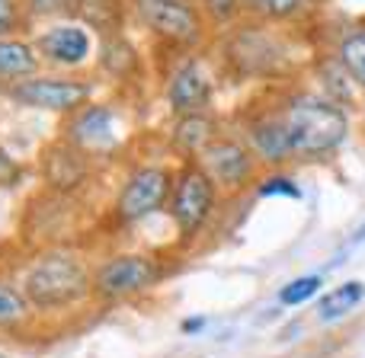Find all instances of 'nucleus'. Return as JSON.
<instances>
[{
  "instance_id": "b1692460",
  "label": "nucleus",
  "mask_w": 365,
  "mask_h": 358,
  "mask_svg": "<svg viewBox=\"0 0 365 358\" xmlns=\"http://www.w3.org/2000/svg\"><path fill=\"white\" fill-rule=\"evenodd\" d=\"M29 19H42V16H71L74 0H19Z\"/></svg>"
},
{
  "instance_id": "6ab92c4d",
  "label": "nucleus",
  "mask_w": 365,
  "mask_h": 358,
  "mask_svg": "<svg viewBox=\"0 0 365 358\" xmlns=\"http://www.w3.org/2000/svg\"><path fill=\"white\" fill-rule=\"evenodd\" d=\"M336 61L349 74V80L359 83L365 90V23L353 26V29H346L340 36V42H336Z\"/></svg>"
},
{
  "instance_id": "a211bd4d",
  "label": "nucleus",
  "mask_w": 365,
  "mask_h": 358,
  "mask_svg": "<svg viewBox=\"0 0 365 358\" xmlns=\"http://www.w3.org/2000/svg\"><path fill=\"white\" fill-rule=\"evenodd\" d=\"M71 19H81V26L93 29L96 36H115L125 26V6L122 0H74Z\"/></svg>"
},
{
  "instance_id": "dca6fc26",
  "label": "nucleus",
  "mask_w": 365,
  "mask_h": 358,
  "mask_svg": "<svg viewBox=\"0 0 365 358\" xmlns=\"http://www.w3.org/2000/svg\"><path fill=\"white\" fill-rule=\"evenodd\" d=\"M42 68V58H38L36 45L23 36H4L0 38V83L13 87V83H23L29 77L38 74Z\"/></svg>"
},
{
  "instance_id": "ddd939ff",
  "label": "nucleus",
  "mask_w": 365,
  "mask_h": 358,
  "mask_svg": "<svg viewBox=\"0 0 365 358\" xmlns=\"http://www.w3.org/2000/svg\"><path fill=\"white\" fill-rule=\"evenodd\" d=\"M208 100H212V74L195 55L180 61L173 68L170 80H167V106L173 115L189 112H205Z\"/></svg>"
},
{
  "instance_id": "bb28decb",
  "label": "nucleus",
  "mask_w": 365,
  "mask_h": 358,
  "mask_svg": "<svg viewBox=\"0 0 365 358\" xmlns=\"http://www.w3.org/2000/svg\"><path fill=\"white\" fill-rule=\"evenodd\" d=\"M240 0H202V16L212 23H231L240 10Z\"/></svg>"
},
{
  "instance_id": "cd10ccee",
  "label": "nucleus",
  "mask_w": 365,
  "mask_h": 358,
  "mask_svg": "<svg viewBox=\"0 0 365 358\" xmlns=\"http://www.w3.org/2000/svg\"><path fill=\"white\" fill-rule=\"evenodd\" d=\"M202 327H205V317H195V320H186V323H182V333H199Z\"/></svg>"
},
{
  "instance_id": "1a4fd4ad",
  "label": "nucleus",
  "mask_w": 365,
  "mask_h": 358,
  "mask_svg": "<svg viewBox=\"0 0 365 358\" xmlns=\"http://www.w3.org/2000/svg\"><path fill=\"white\" fill-rule=\"evenodd\" d=\"M195 164L205 170V177L215 182L218 192H240V189H247L253 179V170H257V157L250 154L247 141L221 138V135L195 157Z\"/></svg>"
},
{
  "instance_id": "a878e982",
  "label": "nucleus",
  "mask_w": 365,
  "mask_h": 358,
  "mask_svg": "<svg viewBox=\"0 0 365 358\" xmlns=\"http://www.w3.org/2000/svg\"><path fill=\"white\" fill-rule=\"evenodd\" d=\"M257 195H259V199H302V189H298L295 179L276 173V177H269L263 186L257 189Z\"/></svg>"
},
{
  "instance_id": "9d476101",
  "label": "nucleus",
  "mask_w": 365,
  "mask_h": 358,
  "mask_svg": "<svg viewBox=\"0 0 365 358\" xmlns=\"http://www.w3.org/2000/svg\"><path fill=\"white\" fill-rule=\"evenodd\" d=\"M64 138L74 147H81L87 157H109L119 147L115 138V115L109 106L100 102H87L83 109L68 115V125H64Z\"/></svg>"
},
{
  "instance_id": "7ed1b4c3",
  "label": "nucleus",
  "mask_w": 365,
  "mask_h": 358,
  "mask_svg": "<svg viewBox=\"0 0 365 358\" xmlns=\"http://www.w3.org/2000/svg\"><path fill=\"white\" fill-rule=\"evenodd\" d=\"M227 70H234L237 77L247 80H276V77L289 74L292 55L285 51V45L279 38H272L269 32L257 29H234L225 38V55H221Z\"/></svg>"
},
{
  "instance_id": "aec40b11",
  "label": "nucleus",
  "mask_w": 365,
  "mask_h": 358,
  "mask_svg": "<svg viewBox=\"0 0 365 358\" xmlns=\"http://www.w3.org/2000/svg\"><path fill=\"white\" fill-rule=\"evenodd\" d=\"M362 301H365V285L362 282H343L317 301V317H321L324 323H334V320H340V317L353 314Z\"/></svg>"
},
{
  "instance_id": "f8f14e48",
  "label": "nucleus",
  "mask_w": 365,
  "mask_h": 358,
  "mask_svg": "<svg viewBox=\"0 0 365 358\" xmlns=\"http://www.w3.org/2000/svg\"><path fill=\"white\" fill-rule=\"evenodd\" d=\"M247 147L257 157V164L263 167H285L295 164V154H292V138L285 119L279 109L272 112H257L247 119Z\"/></svg>"
},
{
  "instance_id": "c756f323",
  "label": "nucleus",
  "mask_w": 365,
  "mask_h": 358,
  "mask_svg": "<svg viewBox=\"0 0 365 358\" xmlns=\"http://www.w3.org/2000/svg\"><path fill=\"white\" fill-rule=\"evenodd\" d=\"M0 358H6V355H4V352H0Z\"/></svg>"
},
{
  "instance_id": "f257e3e1",
  "label": "nucleus",
  "mask_w": 365,
  "mask_h": 358,
  "mask_svg": "<svg viewBox=\"0 0 365 358\" xmlns=\"http://www.w3.org/2000/svg\"><path fill=\"white\" fill-rule=\"evenodd\" d=\"M279 112L289 128L292 154L298 164H317L336 154L349 135L346 109L321 93H292Z\"/></svg>"
},
{
  "instance_id": "0eeeda50",
  "label": "nucleus",
  "mask_w": 365,
  "mask_h": 358,
  "mask_svg": "<svg viewBox=\"0 0 365 358\" xmlns=\"http://www.w3.org/2000/svg\"><path fill=\"white\" fill-rule=\"evenodd\" d=\"M6 96L19 106L29 109H45V112H61L71 115L93 102V83L81 80V77H29L23 83L6 87Z\"/></svg>"
},
{
  "instance_id": "6e6552de",
  "label": "nucleus",
  "mask_w": 365,
  "mask_h": 358,
  "mask_svg": "<svg viewBox=\"0 0 365 358\" xmlns=\"http://www.w3.org/2000/svg\"><path fill=\"white\" fill-rule=\"evenodd\" d=\"M160 265L148 253H119L109 256L93 272V291L106 301H125L132 295H141L151 285H158Z\"/></svg>"
},
{
  "instance_id": "39448f33",
  "label": "nucleus",
  "mask_w": 365,
  "mask_h": 358,
  "mask_svg": "<svg viewBox=\"0 0 365 358\" xmlns=\"http://www.w3.org/2000/svg\"><path fill=\"white\" fill-rule=\"evenodd\" d=\"M218 201V189L205 177L195 160H186L177 173H173V192H170V218L177 224V233L182 240H192L202 227L208 224Z\"/></svg>"
},
{
  "instance_id": "4468645a",
  "label": "nucleus",
  "mask_w": 365,
  "mask_h": 358,
  "mask_svg": "<svg viewBox=\"0 0 365 358\" xmlns=\"http://www.w3.org/2000/svg\"><path fill=\"white\" fill-rule=\"evenodd\" d=\"M36 51L42 61L58 68H81L93 55V36L81 23H58L36 36Z\"/></svg>"
},
{
  "instance_id": "f03ea898",
  "label": "nucleus",
  "mask_w": 365,
  "mask_h": 358,
  "mask_svg": "<svg viewBox=\"0 0 365 358\" xmlns=\"http://www.w3.org/2000/svg\"><path fill=\"white\" fill-rule=\"evenodd\" d=\"M93 291V272L74 250H48L26 269L23 295L36 310H68Z\"/></svg>"
},
{
  "instance_id": "393cba45",
  "label": "nucleus",
  "mask_w": 365,
  "mask_h": 358,
  "mask_svg": "<svg viewBox=\"0 0 365 358\" xmlns=\"http://www.w3.org/2000/svg\"><path fill=\"white\" fill-rule=\"evenodd\" d=\"M26 23H29V16H26V10H23L19 0H0V38L16 36Z\"/></svg>"
},
{
  "instance_id": "20e7f679",
  "label": "nucleus",
  "mask_w": 365,
  "mask_h": 358,
  "mask_svg": "<svg viewBox=\"0 0 365 358\" xmlns=\"http://www.w3.org/2000/svg\"><path fill=\"white\" fill-rule=\"evenodd\" d=\"M132 6L141 26L173 48H199L205 38V16L192 0H132Z\"/></svg>"
},
{
  "instance_id": "412c9836",
  "label": "nucleus",
  "mask_w": 365,
  "mask_h": 358,
  "mask_svg": "<svg viewBox=\"0 0 365 358\" xmlns=\"http://www.w3.org/2000/svg\"><path fill=\"white\" fill-rule=\"evenodd\" d=\"M321 288H324V275H298V278H292L289 285H282V291H279V304H282V307L308 304Z\"/></svg>"
},
{
  "instance_id": "4be33fe9",
  "label": "nucleus",
  "mask_w": 365,
  "mask_h": 358,
  "mask_svg": "<svg viewBox=\"0 0 365 358\" xmlns=\"http://www.w3.org/2000/svg\"><path fill=\"white\" fill-rule=\"evenodd\" d=\"M29 314V301H26L23 288L0 282V327H13V323L26 320Z\"/></svg>"
},
{
  "instance_id": "c85d7f7f",
  "label": "nucleus",
  "mask_w": 365,
  "mask_h": 358,
  "mask_svg": "<svg viewBox=\"0 0 365 358\" xmlns=\"http://www.w3.org/2000/svg\"><path fill=\"white\" fill-rule=\"evenodd\" d=\"M240 4H244V6H257V0H240Z\"/></svg>"
},
{
  "instance_id": "5701e85b",
  "label": "nucleus",
  "mask_w": 365,
  "mask_h": 358,
  "mask_svg": "<svg viewBox=\"0 0 365 358\" xmlns=\"http://www.w3.org/2000/svg\"><path fill=\"white\" fill-rule=\"evenodd\" d=\"M302 6H304V0H257L253 10H257L259 16L272 19V23H285V19L298 16Z\"/></svg>"
},
{
  "instance_id": "423d86ee",
  "label": "nucleus",
  "mask_w": 365,
  "mask_h": 358,
  "mask_svg": "<svg viewBox=\"0 0 365 358\" xmlns=\"http://www.w3.org/2000/svg\"><path fill=\"white\" fill-rule=\"evenodd\" d=\"M173 192V173L167 167H138L132 170V177L125 179V186L115 195L113 214L122 227H135L141 221H148L151 214L164 211L170 205Z\"/></svg>"
},
{
  "instance_id": "f3484780",
  "label": "nucleus",
  "mask_w": 365,
  "mask_h": 358,
  "mask_svg": "<svg viewBox=\"0 0 365 358\" xmlns=\"http://www.w3.org/2000/svg\"><path fill=\"white\" fill-rule=\"evenodd\" d=\"M96 68H100L106 77H113V80L122 83V80H132V77L141 74V55L122 32H115V36H106L100 42Z\"/></svg>"
},
{
  "instance_id": "9b49d317",
  "label": "nucleus",
  "mask_w": 365,
  "mask_h": 358,
  "mask_svg": "<svg viewBox=\"0 0 365 358\" xmlns=\"http://www.w3.org/2000/svg\"><path fill=\"white\" fill-rule=\"evenodd\" d=\"M38 173L42 182L58 195H74L77 189L87 186L90 173H93V157L74 147L68 138L55 141V144L45 147L42 160H38Z\"/></svg>"
},
{
  "instance_id": "2eb2a0df",
  "label": "nucleus",
  "mask_w": 365,
  "mask_h": 358,
  "mask_svg": "<svg viewBox=\"0 0 365 358\" xmlns=\"http://www.w3.org/2000/svg\"><path fill=\"white\" fill-rule=\"evenodd\" d=\"M218 122L205 112H189V115H177V122H173V132H170V144L173 151L182 157V164L186 160H195L202 151H205L208 144H212L215 138H218Z\"/></svg>"
}]
</instances>
